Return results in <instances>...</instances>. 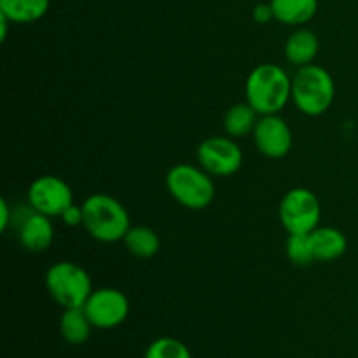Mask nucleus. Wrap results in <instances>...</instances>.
<instances>
[{"instance_id":"nucleus-1","label":"nucleus","mask_w":358,"mask_h":358,"mask_svg":"<svg viewBox=\"0 0 358 358\" xmlns=\"http://www.w3.org/2000/svg\"><path fill=\"white\" fill-rule=\"evenodd\" d=\"M245 96L259 115L280 114L292 100V77L276 63H262L248 73Z\"/></svg>"},{"instance_id":"nucleus-2","label":"nucleus","mask_w":358,"mask_h":358,"mask_svg":"<svg viewBox=\"0 0 358 358\" xmlns=\"http://www.w3.org/2000/svg\"><path fill=\"white\" fill-rule=\"evenodd\" d=\"M84 222L83 226L91 238L101 243H114L122 240L131 227L128 210L112 196L96 192L86 198L83 203Z\"/></svg>"},{"instance_id":"nucleus-3","label":"nucleus","mask_w":358,"mask_h":358,"mask_svg":"<svg viewBox=\"0 0 358 358\" xmlns=\"http://www.w3.org/2000/svg\"><path fill=\"white\" fill-rule=\"evenodd\" d=\"M336 98V84L331 73L320 65L299 66L292 77V100L297 110L317 117L331 108Z\"/></svg>"},{"instance_id":"nucleus-4","label":"nucleus","mask_w":358,"mask_h":358,"mask_svg":"<svg viewBox=\"0 0 358 358\" xmlns=\"http://www.w3.org/2000/svg\"><path fill=\"white\" fill-rule=\"evenodd\" d=\"M166 189L171 198L189 210H205L215 198V184L212 175L201 166L182 163L168 170Z\"/></svg>"},{"instance_id":"nucleus-5","label":"nucleus","mask_w":358,"mask_h":358,"mask_svg":"<svg viewBox=\"0 0 358 358\" xmlns=\"http://www.w3.org/2000/svg\"><path fill=\"white\" fill-rule=\"evenodd\" d=\"M45 289L56 304L69 308H83L93 292L91 276L83 266L70 261L52 264L45 273Z\"/></svg>"},{"instance_id":"nucleus-6","label":"nucleus","mask_w":358,"mask_h":358,"mask_svg":"<svg viewBox=\"0 0 358 358\" xmlns=\"http://www.w3.org/2000/svg\"><path fill=\"white\" fill-rule=\"evenodd\" d=\"M280 220L289 234H310L318 227L322 206L317 194L306 187H294L280 203Z\"/></svg>"},{"instance_id":"nucleus-7","label":"nucleus","mask_w":358,"mask_h":358,"mask_svg":"<svg viewBox=\"0 0 358 358\" xmlns=\"http://www.w3.org/2000/svg\"><path fill=\"white\" fill-rule=\"evenodd\" d=\"M199 166L212 177H231L243 164V150L236 138L231 136H210L199 143L196 150Z\"/></svg>"},{"instance_id":"nucleus-8","label":"nucleus","mask_w":358,"mask_h":358,"mask_svg":"<svg viewBox=\"0 0 358 358\" xmlns=\"http://www.w3.org/2000/svg\"><path fill=\"white\" fill-rule=\"evenodd\" d=\"M87 318L94 329L110 331L124 324L129 315V301L124 292L112 287H101L91 292L84 304Z\"/></svg>"},{"instance_id":"nucleus-9","label":"nucleus","mask_w":358,"mask_h":358,"mask_svg":"<svg viewBox=\"0 0 358 358\" xmlns=\"http://www.w3.org/2000/svg\"><path fill=\"white\" fill-rule=\"evenodd\" d=\"M28 203L35 212L48 217H62V213L73 205V192L63 178L42 175L28 187Z\"/></svg>"},{"instance_id":"nucleus-10","label":"nucleus","mask_w":358,"mask_h":358,"mask_svg":"<svg viewBox=\"0 0 358 358\" xmlns=\"http://www.w3.org/2000/svg\"><path fill=\"white\" fill-rule=\"evenodd\" d=\"M252 135L259 152L269 159H282L292 149V129L278 114L261 115Z\"/></svg>"},{"instance_id":"nucleus-11","label":"nucleus","mask_w":358,"mask_h":358,"mask_svg":"<svg viewBox=\"0 0 358 358\" xmlns=\"http://www.w3.org/2000/svg\"><path fill=\"white\" fill-rule=\"evenodd\" d=\"M20 241L28 252H44L55 241V226L51 217L44 213H30L20 227Z\"/></svg>"},{"instance_id":"nucleus-12","label":"nucleus","mask_w":358,"mask_h":358,"mask_svg":"<svg viewBox=\"0 0 358 358\" xmlns=\"http://www.w3.org/2000/svg\"><path fill=\"white\" fill-rule=\"evenodd\" d=\"M310 245L313 259L318 262H332L346 254L348 240L339 229L331 226L317 227L310 233Z\"/></svg>"},{"instance_id":"nucleus-13","label":"nucleus","mask_w":358,"mask_h":358,"mask_svg":"<svg viewBox=\"0 0 358 358\" xmlns=\"http://www.w3.org/2000/svg\"><path fill=\"white\" fill-rule=\"evenodd\" d=\"M318 49H320V41L317 34L308 28H299L292 31L285 42V58L290 65L304 66L313 63L317 58Z\"/></svg>"},{"instance_id":"nucleus-14","label":"nucleus","mask_w":358,"mask_h":358,"mask_svg":"<svg viewBox=\"0 0 358 358\" xmlns=\"http://www.w3.org/2000/svg\"><path fill=\"white\" fill-rule=\"evenodd\" d=\"M275 20L289 27H299L315 17L318 0H269Z\"/></svg>"},{"instance_id":"nucleus-15","label":"nucleus","mask_w":358,"mask_h":358,"mask_svg":"<svg viewBox=\"0 0 358 358\" xmlns=\"http://www.w3.org/2000/svg\"><path fill=\"white\" fill-rule=\"evenodd\" d=\"M91 331H93V324L87 318L84 308L63 310L62 318H59V332L69 345H84L90 339Z\"/></svg>"},{"instance_id":"nucleus-16","label":"nucleus","mask_w":358,"mask_h":358,"mask_svg":"<svg viewBox=\"0 0 358 358\" xmlns=\"http://www.w3.org/2000/svg\"><path fill=\"white\" fill-rule=\"evenodd\" d=\"M49 10V0H0V14L10 23H34Z\"/></svg>"},{"instance_id":"nucleus-17","label":"nucleus","mask_w":358,"mask_h":358,"mask_svg":"<svg viewBox=\"0 0 358 358\" xmlns=\"http://www.w3.org/2000/svg\"><path fill=\"white\" fill-rule=\"evenodd\" d=\"M257 115L259 114L252 108L248 101L236 103L227 108V112L224 114V129H226L227 136H231V138H243V136L254 133L255 124L259 121Z\"/></svg>"},{"instance_id":"nucleus-18","label":"nucleus","mask_w":358,"mask_h":358,"mask_svg":"<svg viewBox=\"0 0 358 358\" xmlns=\"http://www.w3.org/2000/svg\"><path fill=\"white\" fill-rule=\"evenodd\" d=\"M122 241H124L126 250L138 259L154 257L161 248V240L157 233L147 226L129 227Z\"/></svg>"},{"instance_id":"nucleus-19","label":"nucleus","mask_w":358,"mask_h":358,"mask_svg":"<svg viewBox=\"0 0 358 358\" xmlns=\"http://www.w3.org/2000/svg\"><path fill=\"white\" fill-rule=\"evenodd\" d=\"M143 358H192L191 350L177 338H157L147 346Z\"/></svg>"},{"instance_id":"nucleus-20","label":"nucleus","mask_w":358,"mask_h":358,"mask_svg":"<svg viewBox=\"0 0 358 358\" xmlns=\"http://www.w3.org/2000/svg\"><path fill=\"white\" fill-rule=\"evenodd\" d=\"M287 257L296 266H308L315 262L310 245V234H289L287 238Z\"/></svg>"},{"instance_id":"nucleus-21","label":"nucleus","mask_w":358,"mask_h":358,"mask_svg":"<svg viewBox=\"0 0 358 358\" xmlns=\"http://www.w3.org/2000/svg\"><path fill=\"white\" fill-rule=\"evenodd\" d=\"M62 220L70 227L76 226H83L84 222V210L83 205H70L65 212L62 213Z\"/></svg>"},{"instance_id":"nucleus-22","label":"nucleus","mask_w":358,"mask_h":358,"mask_svg":"<svg viewBox=\"0 0 358 358\" xmlns=\"http://www.w3.org/2000/svg\"><path fill=\"white\" fill-rule=\"evenodd\" d=\"M252 17H254L255 23L266 24L271 20H275V13H273L271 3H257L252 10Z\"/></svg>"},{"instance_id":"nucleus-23","label":"nucleus","mask_w":358,"mask_h":358,"mask_svg":"<svg viewBox=\"0 0 358 358\" xmlns=\"http://www.w3.org/2000/svg\"><path fill=\"white\" fill-rule=\"evenodd\" d=\"M10 219V208L9 203L6 199H0V231H6L7 226H9Z\"/></svg>"},{"instance_id":"nucleus-24","label":"nucleus","mask_w":358,"mask_h":358,"mask_svg":"<svg viewBox=\"0 0 358 358\" xmlns=\"http://www.w3.org/2000/svg\"><path fill=\"white\" fill-rule=\"evenodd\" d=\"M9 23L10 21L7 20L3 14H0V41H6L7 38V30H9Z\"/></svg>"}]
</instances>
